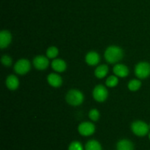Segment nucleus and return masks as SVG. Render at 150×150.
I'll return each mask as SVG.
<instances>
[{"instance_id": "f03ea898", "label": "nucleus", "mask_w": 150, "mask_h": 150, "mask_svg": "<svg viewBox=\"0 0 150 150\" xmlns=\"http://www.w3.org/2000/svg\"><path fill=\"white\" fill-rule=\"evenodd\" d=\"M66 101L71 106H79L83 103L84 96L81 91L77 89H71L66 94Z\"/></svg>"}, {"instance_id": "a211bd4d", "label": "nucleus", "mask_w": 150, "mask_h": 150, "mask_svg": "<svg viewBox=\"0 0 150 150\" xmlns=\"http://www.w3.org/2000/svg\"><path fill=\"white\" fill-rule=\"evenodd\" d=\"M142 82L140 79H131L127 84V88L130 91H137L138 90L140 89L142 87Z\"/></svg>"}, {"instance_id": "2eb2a0df", "label": "nucleus", "mask_w": 150, "mask_h": 150, "mask_svg": "<svg viewBox=\"0 0 150 150\" xmlns=\"http://www.w3.org/2000/svg\"><path fill=\"white\" fill-rule=\"evenodd\" d=\"M117 150H134L133 142L128 139H121L117 142Z\"/></svg>"}, {"instance_id": "aec40b11", "label": "nucleus", "mask_w": 150, "mask_h": 150, "mask_svg": "<svg viewBox=\"0 0 150 150\" xmlns=\"http://www.w3.org/2000/svg\"><path fill=\"white\" fill-rule=\"evenodd\" d=\"M59 54V49L56 46H50L46 50V56L49 59H56Z\"/></svg>"}, {"instance_id": "9d476101", "label": "nucleus", "mask_w": 150, "mask_h": 150, "mask_svg": "<svg viewBox=\"0 0 150 150\" xmlns=\"http://www.w3.org/2000/svg\"><path fill=\"white\" fill-rule=\"evenodd\" d=\"M12 41V35L8 30H1L0 32V48L1 49L8 46Z\"/></svg>"}, {"instance_id": "20e7f679", "label": "nucleus", "mask_w": 150, "mask_h": 150, "mask_svg": "<svg viewBox=\"0 0 150 150\" xmlns=\"http://www.w3.org/2000/svg\"><path fill=\"white\" fill-rule=\"evenodd\" d=\"M135 74L139 79H144L150 76V63L146 61L139 62L135 67Z\"/></svg>"}, {"instance_id": "412c9836", "label": "nucleus", "mask_w": 150, "mask_h": 150, "mask_svg": "<svg viewBox=\"0 0 150 150\" xmlns=\"http://www.w3.org/2000/svg\"><path fill=\"white\" fill-rule=\"evenodd\" d=\"M89 117L92 121H97L100 119V112L98 109L92 108L89 112Z\"/></svg>"}, {"instance_id": "423d86ee", "label": "nucleus", "mask_w": 150, "mask_h": 150, "mask_svg": "<svg viewBox=\"0 0 150 150\" xmlns=\"http://www.w3.org/2000/svg\"><path fill=\"white\" fill-rule=\"evenodd\" d=\"M30 69L31 63L27 59H20L14 65L15 72L18 75H25L30 71Z\"/></svg>"}, {"instance_id": "4be33fe9", "label": "nucleus", "mask_w": 150, "mask_h": 150, "mask_svg": "<svg viewBox=\"0 0 150 150\" xmlns=\"http://www.w3.org/2000/svg\"><path fill=\"white\" fill-rule=\"evenodd\" d=\"M67 150H85L83 145L78 141H74L70 144Z\"/></svg>"}, {"instance_id": "9b49d317", "label": "nucleus", "mask_w": 150, "mask_h": 150, "mask_svg": "<svg viewBox=\"0 0 150 150\" xmlns=\"http://www.w3.org/2000/svg\"><path fill=\"white\" fill-rule=\"evenodd\" d=\"M100 54L95 51H91L86 54L85 61L89 66H97L100 63Z\"/></svg>"}, {"instance_id": "f8f14e48", "label": "nucleus", "mask_w": 150, "mask_h": 150, "mask_svg": "<svg viewBox=\"0 0 150 150\" xmlns=\"http://www.w3.org/2000/svg\"><path fill=\"white\" fill-rule=\"evenodd\" d=\"M47 81L48 84L54 88H59L63 82L62 76L56 73L49 74L47 76Z\"/></svg>"}, {"instance_id": "0eeeda50", "label": "nucleus", "mask_w": 150, "mask_h": 150, "mask_svg": "<svg viewBox=\"0 0 150 150\" xmlns=\"http://www.w3.org/2000/svg\"><path fill=\"white\" fill-rule=\"evenodd\" d=\"M78 131L82 136H90L95 133V125L90 121L81 122L78 126Z\"/></svg>"}, {"instance_id": "1a4fd4ad", "label": "nucleus", "mask_w": 150, "mask_h": 150, "mask_svg": "<svg viewBox=\"0 0 150 150\" xmlns=\"http://www.w3.org/2000/svg\"><path fill=\"white\" fill-rule=\"evenodd\" d=\"M113 72L114 75L118 77H127L129 74V69L127 66L122 63H117L113 68Z\"/></svg>"}, {"instance_id": "393cba45", "label": "nucleus", "mask_w": 150, "mask_h": 150, "mask_svg": "<svg viewBox=\"0 0 150 150\" xmlns=\"http://www.w3.org/2000/svg\"><path fill=\"white\" fill-rule=\"evenodd\" d=\"M149 128H150V124H149Z\"/></svg>"}, {"instance_id": "6ab92c4d", "label": "nucleus", "mask_w": 150, "mask_h": 150, "mask_svg": "<svg viewBox=\"0 0 150 150\" xmlns=\"http://www.w3.org/2000/svg\"><path fill=\"white\" fill-rule=\"evenodd\" d=\"M119 83V79L118 76L116 75H111L109 76L105 80V85L109 88H114L116 87Z\"/></svg>"}, {"instance_id": "7ed1b4c3", "label": "nucleus", "mask_w": 150, "mask_h": 150, "mask_svg": "<svg viewBox=\"0 0 150 150\" xmlns=\"http://www.w3.org/2000/svg\"><path fill=\"white\" fill-rule=\"evenodd\" d=\"M149 125L144 121H135L131 124V130L134 135L139 137H144L149 132Z\"/></svg>"}, {"instance_id": "6e6552de", "label": "nucleus", "mask_w": 150, "mask_h": 150, "mask_svg": "<svg viewBox=\"0 0 150 150\" xmlns=\"http://www.w3.org/2000/svg\"><path fill=\"white\" fill-rule=\"evenodd\" d=\"M33 65L38 70L43 71L49 66V60L47 56L38 55L33 59Z\"/></svg>"}, {"instance_id": "39448f33", "label": "nucleus", "mask_w": 150, "mask_h": 150, "mask_svg": "<svg viewBox=\"0 0 150 150\" xmlns=\"http://www.w3.org/2000/svg\"><path fill=\"white\" fill-rule=\"evenodd\" d=\"M108 91L107 88L103 85H98L95 87L92 91V96L95 101L98 102H103L107 99Z\"/></svg>"}, {"instance_id": "b1692460", "label": "nucleus", "mask_w": 150, "mask_h": 150, "mask_svg": "<svg viewBox=\"0 0 150 150\" xmlns=\"http://www.w3.org/2000/svg\"><path fill=\"white\" fill-rule=\"evenodd\" d=\"M149 141H150V132L149 133Z\"/></svg>"}, {"instance_id": "dca6fc26", "label": "nucleus", "mask_w": 150, "mask_h": 150, "mask_svg": "<svg viewBox=\"0 0 150 150\" xmlns=\"http://www.w3.org/2000/svg\"><path fill=\"white\" fill-rule=\"evenodd\" d=\"M108 71H109V69H108V66L107 65H100L95 69V75L98 79H103V78L105 77V76L108 74Z\"/></svg>"}, {"instance_id": "f3484780", "label": "nucleus", "mask_w": 150, "mask_h": 150, "mask_svg": "<svg viewBox=\"0 0 150 150\" xmlns=\"http://www.w3.org/2000/svg\"><path fill=\"white\" fill-rule=\"evenodd\" d=\"M85 150H103L100 143L97 140H89L86 143L84 146Z\"/></svg>"}, {"instance_id": "f257e3e1", "label": "nucleus", "mask_w": 150, "mask_h": 150, "mask_svg": "<svg viewBox=\"0 0 150 150\" xmlns=\"http://www.w3.org/2000/svg\"><path fill=\"white\" fill-rule=\"evenodd\" d=\"M124 57V51L122 49L118 46H110L105 49L104 53V58L107 63L114 64L118 63Z\"/></svg>"}, {"instance_id": "ddd939ff", "label": "nucleus", "mask_w": 150, "mask_h": 150, "mask_svg": "<svg viewBox=\"0 0 150 150\" xmlns=\"http://www.w3.org/2000/svg\"><path fill=\"white\" fill-rule=\"evenodd\" d=\"M5 84L7 88L10 91H15L19 87V79L17 76L14 74H10L6 79Z\"/></svg>"}, {"instance_id": "5701e85b", "label": "nucleus", "mask_w": 150, "mask_h": 150, "mask_svg": "<svg viewBox=\"0 0 150 150\" xmlns=\"http://www.w3.org/2000/svg\"><path fill=\"white\" fill-rule=\"evenodd\" d=\"M1 62L3 66H6V67H10V66H12V63H13V59L10 56L7 55V54H4L1 57Z\"/></svg>"}, {"instance_id": "4468645a", "label": "nucleus", "mask_w": 150, "mask_h": 150, "mask_svg": "<svg viewBox=\"0 0 150 150\" xmlns=\"http://www.w3.org/2000/svg\"><path fill=\"white\" fill-rule=\"evenodd\" d=\"M51 67L55 71L62 73L67 69V63L64 60L59 58H56L51 62Z\"/></svg>"}]
</instances>
